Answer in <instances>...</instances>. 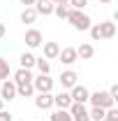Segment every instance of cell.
<instances>
[{
  "mask_svg": "<svg viewBox=\"0 0 118 121\" xmlns=\"http://www.w3.org/2000/svg\"><path fill=\"white\" fill-rule=\"evenodd\" d=\"M67 21L72 23L74 30H88L90 26H93L90 16L86 14V12H81V9H72V12H70V16H67Z\"/></svg>",
  "mask_w": 118,
  "mask_h": 121,
  "instance_id": "6da1fadb",
  "label": "cell"
},
{
  "mask_svg": "<svg viewBox=\"0 0 118 121\" xmlns=\"http://www.w3.org/2000/svg\"><path fill=\"white\" fill-rule=\"evenodd\" d=\"M88 103L93 107H102V109H109V107L116 105V100L109 95V91H95V93H90V95H88Z\"/></svg>",
  "mask_w": 118,
  "mask_h": 121,
  "instance_id": "7a4b0ae2",
  "label": "cell"
},
{
  "mask_svg": "<svg viewBox=\"0 0 118 121\" xmlns=\"http://www.w3.org/2000/svg\"><path fill=\"white\" fill-rule=\"evenodd\" d=\"M32 89L37 93H51L53 89V79L49 75H39V77H32Z\"/></svg>",
  "mask_w": 118,
  "mask_h": 121,
  "instance_id": "3957f363",
  "label": "cell"
},
{
  "mask_svg": "<svg viewBox=\"0 0 118 121\" xmlns=\"http://www.w3.org/2000/svg\"><path fill=\"white\" fill-rule=\"evenodd\" d=\"M67 112H70L72 121H90V117H88V109H86V105H81V103H72Z\"/></svg>",
  "mask_w": 118,
  "mask_h": 121,
  "instance_id": "277c9868",
  "label": "cell"
},
{
  "mask_svg": "<svg viewBox=\"0 0 118 121\" xmlns=\"http://www.w3.org/2000/svg\"><path fill=\"white\" fill-rule=\"evenodd\" d=\"M70 95H72V103H81V105H86V103H88L90 91L86 89V86H81V84H76V86L70 89Z\"/></svg>",
  "mask_w": 118,
  "mask_h": 121,
  "instance_id": "5b68a950",
  "label": "cell"
},
{
  "mask_svg": "<svg viewBox=\"0 0 118 121\" xmlns=\"http://www.w3.org/2000/svg\"><path fill=\"white\" fill-rule=\"evenodd\" d=\"M42 42H44V37H42V33L37 28L26 30V47L28 49H37V47H42Z\"/></svg>",
  "mask_w": 118,
  "mask_h": 121,
  "instance_id": "8992f818",
  "label": "cell"
},
{
  "mask_svg": "<svg viewBox=\"0 0 118 121\" xmlns=\"http://www.w3.org/2000/svg\"><path fill=\"white\" fill-rule=\"evenodd\" d=\"M0 98L7 100V103L16 98V84L12 79H5V82H2V86H0Z\"/></svg>",
  "mask_w": 118,
  "mask_h": 121,
  "instance_id": "52a82bcc",
  "label": "cell"
},
{
  "mask_svg": "<svg viewBox=\"0 0 118 121\" xmlns=\"http://www.w3.org/2000/svg\"><path fill=\"white\" fill-rule=\"evenodd\" d=\"M53 2L51 0H35V5H32V9L37 12V16H51L53 14Z\"/></svg>",
  "mask_w": 118,
  "mask_h": 121,
  "instance_id": "ba28073f",
  "label": "cell"
},
{
  "mask_svg": "<svg viewBox=\"0 0 118 121\" xmlns=\"http://www.w3.org/2000/svg\"><path fill=\"white\" fill-rule=\"evenodd\" d=\"M58 58H60L63 65H72V63L79 60V56H76V49H74V47H65V49H60Z\"/></svg>",
  "mask_w": 118,
  "mask_h": 121,
  "instance_id": "9c48e42d",
  "label": "cell"
},
{
  "mask_svg": "<svg viewBox=\"0 0 118 121\" xmlns=\"http://www.w3.org/2000/svg\"><path fill=\"white\" fill-rule=\"evenodd\" d=\"M79 75L74 72V70H65V72H60V86L63 89H72V86H76L79 82Z\"/></svg>",
  "mask_w": 118,
  "mask_h": 121,
  "instance_id": "30bf717a",
  "label": "cell"
},
{
  "mask_svg": "<svg viewBox=\"0 0 118 121\" xmlns=\"http://www.w3.org/2000/svg\"><path fill=\"white\" fill-rule=\"evenodd\" d=\"M53 105L58 107V109H70V105H72L70 91H60L58 95H53Z\"/></svg>",
  "mask_w": 118,
  "mask_h": 121,
  "instance_id": "8fae6325",
  "label": "cell"
},
{
  "mask_svg": "<svg viewBox=\"0 0 118 121\" xmlns=\"http://www.w3.org/2000/svg\"><path fill=\"white\" fill-rule=\"evenodd\" d=\"M35 107H37V109H51V107H53V93H37Z\"/></svg>",
  "mask_w": 118,
  "mask_h": 121,
  "instance_id": "7c38bea8",
  "label": "cell"
},
{
  "mask_svg": "<svg viewBox=\"0 0 118 121\" xmlns=\"http://www.w3.org/2000/svg\"><path fill=\"white\" fill-rule=\"evenodd\" d=\"M42 44H44V58L46 60L58 58V54H60V44L58 42H42Z\"/></svg>",
  "mask_w": 118,
  "mask_h": 121,
  "instance_id": "4fadbf2b",
  "label": "cell"
},
{
  "mask_svg": "<svg viewBox=\"0 0 118 121\" xmlns=\"http://www.w3.org/2000/svg\"><path fill=\"white\" fill-rule=\"evenodd\" d=\"M76 56L81 60H88V58H93L95 56V47L90 44V42H83L81 47H76Z\"/></svg>",
  "mask_w": 118,
  "mask_h": 121,
  "instance_id": "5bb4252c",
  "label": "cell"
},
{
  "mask_svg": "<svg viewBox=\"0 0 118 121\" xmlns=\"http://www.w3.org/2000/svg\"><path fill=\"white\" fill-rule=\"evenodd\" d=\"M100 33H102V40H111L116 35V23L114 21H102L100 23Z\"/></svg>",
  "mask_w": 118,
  "mask_h": 121,
  "instance_id": "9a60e30c",
  "label": "cell"
},
{
  "mask_svg": "<svg viewBox=\"0 0 118 121\" xmlns=\"http://www.w3.org/2000/svg\"><path fill=\"white\" fill-rule=\"evenodd\" d=\"M16 95H23V98H32V95H35L32 82H26V84H16Z\"/></svg>",
  "mask_w": 118,
  "mask_h": 121,
  "instance_id": "2e32d148",
  "label": "cell"
},
{
  "mask_svg": "<svg viewBox=\"0 0 118 121\" xmlns=\"http://www.w3.org/2000/svg\"><path fill=\"white\" fill-rule=\"evenodd\" d=\"M19 63H21V68H23V70H30V68H35V54H30V51H23V54H21V58H19Z\"/></svg>",
  "mask_w": 118,
  "mask_h": 121,
  "instance_id": "e0dca14e",
  "label": "cell"
},
{
  "mask_svg": "<svg viewBox=\"0 0 118 121\" xmlns=\"http://www.w3.org/2000/svg\"><path fill=\"white\" fill-rule=\"evenodd\" d=\"M26 82H32V72L30 70H23V68H19L14 75V84H26Z\"/></svg>",
  "mask_w": 118,
  "mask_h": 121,
  "instance_id": "ac0fdd59",
  "label": "cell"
},
{
  "mask_svg": "<svg viewBox=\"0 0 118 121\" xmlns=\"http://www.w3.org/2000/svg\"><path fill=\"white\" fill-rule=\"evenodd\" d=\"M21 21H23V23H35V21H37V12H35L32 7H26V9L21 12Z\"/></svg>",
  "mask_w": 118,
  "mask_h": 121,
  "instance_id": "d6986e66",
  "label": "cell"
},
{
  "mask_svg": "<svg viewBox=\"0 0 118 121\" xmlns=\"http://www.w3.org/2000/svg\"><path fill=\"white\" fill-rule=\"evenodd\" d=\"M35 65H37V70H39V75H49L51 72V63L42 56V58H35Z\"/></svg>",
  "mask_w": 118,
  "mask_h": 121,
  "instance_id": "ffe728a7",
  "label": "cell"
},
{
  "mask_svg": "<svg viewBox=\"0 0 118 121\" xmlns=\"http://www.w3.org/2000/svg\"><path fill=\"white\" fill-rule=\"evenodd\" d=\"M70 12H72V9H70V5H56V7H53V14L58 16V19H67Z\"/></svg>",
  "mask_w": 118,
  "mask_h": 121,
  "instance_id": "44dd1931",
  "label": "cell"
},
{
  "mask_svg": "<svg viewBox=\"0 0 118 121\" xmlns=\"http://www.w3.org/2000/svg\"><path fill=\"white\" fill-rule=\"evenodd\" d=\"M104 114H106V109H102V107H93V109H88V117L90 121H102Z\"/></svg>",
  "mask_w": 118,
  "mask_h": 121,
  "instance_id": "7402d4cb",
  "label": "cell"
},
{
  "mask_svg": "<svg viewBox=\"0 0 118 121\" xmlns=\"http://www.w3.org/2000/svg\"><path fill=\"white\" fill-rule=\"evenodd\" d=\"M51 121H72V117H70L67 109H56V112L51 114Z\"/></svg>",
  "mask_w": 118,
  "mask_h": 121,
  "instance_id": "603a6c76",
  "label": "cell"
},
{
  "mask_svg": "<svg viewBox=\"0 0 118 121\" xmlns=\"http://www.w3.org/2000/svg\"><path fill=\"white\" fill-rule=\"evenodd\" d=\"M9 72H12V68H9V60H5V58H0V79L5 82L7 77H9Z\"/></svg>",
  "mask_w": 118,
  "mask_h": 121,
  "instance_id": "cb8c5ba5",
  "label": "cell"
},
{
  "mask_svg": "<svg viewBox=\"0 0 118 121\" xmlns=\"http://www.w3.org/2000/svg\"><path fill=\"white\" fill-rule=\"evenodd\" d=\"M88 30H90V37H93V42H100V40H102V33H100V23H93Z\"/></svg>",
  "mask_w": 118,
  "mask_h": 121,
  "instance_id": "d4e9b609",
  "label": "cell"
},
{
  "mask_svg": "<svg viewBox=\"0 0 118 121\" xmlns=\"http://www.w3.org/2000/svg\"><path fill=\"white\" fill-rule=\"evenodd\" d=\"M67 5H70V9H81L83 12V7L88 5V0H67Z\"/></svg>",
  "mask_w": 118,
  "mask_h": 121,
  "instance_id": "484cf974",
  "label": "cell"
},
{
  "mask_svg": "<svg viewBox=\"0 0 118 121\" xmlns=\"http://www.w3.org/2000/svg\"><path fill=\"white\" fill-rule=\"evenodd\" d=\"M14 117L9 114V112H5V109H0V121H12Z\"/></svg>",
  "mask_w": 118,
  "mask_h": 121,
  "instance_id": "4316f807",
  "label": "cell"
},
{
  "mask_svg": "<svg viewBox=\"0 0 118 121\" xmlns=\"http://www.w3.org/2000/svg\"><path fill=\"white\" fill-rule=\"evenodd\" d=\"M109 95H111L114 100H116V98H118V84H114V86L109 89Z\"/></svg>",
  "mask_w": 118,
  "mask_h": 121,
  "instance_id": "83f0119b",
  "label": "cell"
},
{
  "mask_svg": "<svg viewBox=\"0 0 118 121\" xmlns=\"http://www.w3.org/2000/svg\"><path fill=\"white\" fill-rule=\"evenodd\" d=\"M19 2H21V5H26V7H32V5H35V0H19Z\"/></svg>",
  "mask_w": 118,
  "mask_h": 121,
  "instance_id": "f1b7e54d",
  "label": "cell"
},
{
  "mask_svg": "<svg viewBox=\"0 0 118 121\" xmlns=\"http://www.w3.org/2000/svg\"><path fill=\"white\" fill-rule=\"evenodd\" d=\"M5 33H7V28H5V23H0V40L5 37Z\"/></svg>",
  "mask_w": 118,
  "mask_h": 121,
  "instance_id": "f546056e",
  "label": "cell"
},
{
  "mask_svg": "<svg viewBox=\"0 0 118 121\" xmlns=\"http://www.w3.org/2000/svg\"><path fill=\"white\" fill-rule=\"evenodd\" d=\"M53 5H67V0H51Z\"/></svg>",
  "mask_w": 118,
  "mask_h": 121,
  "instance_id": "4dcf8cb0",
  "label": "cell"
},
{
  "mask_svg": "<svg viewBox=\"0 0 118 121\" xmlns=\"http://www.w3.org/2000/svg\"><path fill=\"white\" fill-rule=\"evenodd\" d=\"M102 121H118V119H111V117H106V114H104V119Z\"/></svg>",
  "mask_w": 118,
  "mask_h": 121,
  "instance_id": "1f68e13d",
  "label": "cell"
},
{
  "mask_svg": "<svg viewBox=\"0 0 118 121\" xmlns=\"http://www.w3.org/2000/svg\"><path fill=\"white\" fill-rule=\"evenodd\" d=\"M2 103H5V100H2V98H0V109H2Z\"/></svg>",
  "mask_w": 118,
  "mask_h": 121,
  "instance_id": "d6a6232c",
  "label": "cell"
},
{
  "mask_svg": "<svg viewBox=\"0 0 118 121\" xmlns=\"http://www.w3.org/2000/svg\"><path fill=\"white\" fill-rule=\"evenodd\" d=\"M100 2H104V5H106V2H111V0H100Z\"/></svg>",
  "mask_w": 118,
  "mask_h": 121,
  "instance_id": "836d02e7",
  "label": "cell"
}]
</instances>
